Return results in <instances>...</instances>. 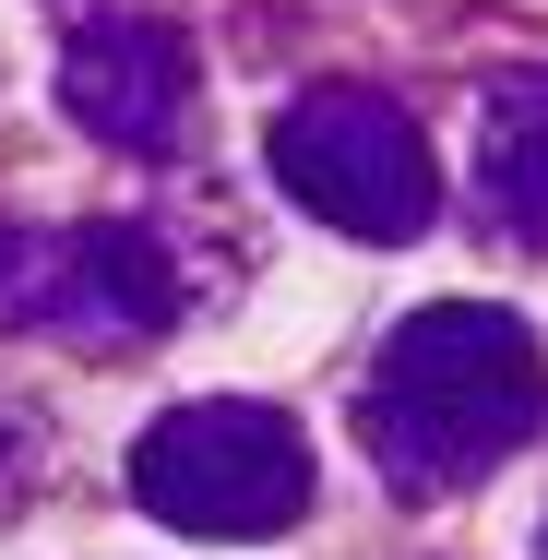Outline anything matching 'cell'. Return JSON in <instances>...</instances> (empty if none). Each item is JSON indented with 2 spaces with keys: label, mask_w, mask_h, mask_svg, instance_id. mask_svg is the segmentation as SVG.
<instances>
[{
  "label": "cell",
  "mask_w": 548,
  "mask_h": 560,
  "mask_svg": "<svg viewBox=\"0 0 548 560\" xmlns=\"http://www.w3.org/2000/svg\"><path fill=\"white\" fill-rule=\"evenodd\" d=\"M537 418H548V346L525 311H489V299L406 311L358 382V442L394 501H453L501 477L537 442Z\"/></svg>",
  "instance_id": "6da1fadb"
},
{
  "label": "cell",
  "mask_w": 548,
  "mask_h": 560,
  "mask_svg": "<svg viewBox=\"0 0 548 560\" xmlns=\"http://www.w3.org/2000/svg\"><path fill=\"white\" fill-rule=\"evenodd\" d=\"M311 442L287 406H250V394H203V406H167L143 442H131V501L179 537H275L311 513Z\"/></svg>",
  "instance_id": "7a4b0ae2"
},
{
  "label": "cell",
  "mask_w": 548,
  "mask_h": 560,
  "mask_svg": "<svg viewBox=\"0 0 548 560\" xmlns=\"http://www.w3.org/2000/svg\"><path fill=\"white\" fill-rule=\"evenodd\" d=\"M263 167L299 215L346 226V238H418L441 215V167H430V131L394 108L382 84H311L287 96L275 131H263Z\"/></svg>",
  "instance_id": "3957f363"
},
{
  "label": "cell",
  "mask_w": 548,
  "mask_h": 560,
  "mask_svg": "<svg viewBox=\"0 0 548 560\" xmlns=\"http://www.w3.org/2000/svg\"><path fill=\"white\" fill-rule=\"evenodd\" d=\"M191 311V262L155 238V226H60L48 250H12L0 275V323L24 335H84V346H155Z\"/></svg>",
  "instance_id": "277c9868"
},
{
  "label": "cell",
  "mask_w": 548,
  "mask_h": 560,
  "mask_svg": "<svg viewBox=\"0 0 548 560\" xmlns=\"http://www.w3.org/2000/svg\"><path fill=\"white\" fill-rule=\"evenodd\" d=\"M60 108L119 155H167L179 108H191V48L155 12H84L60 36Z\"/></svg>",
  "instance_id": "5b68a950"
},
{
  "label": "cell",
  "mask_w": 548,
  "mask_h": 560,
  "mask_svg": "<svg viewBox=\"0 0 548 560\" xmlns=\"http://www.w3.org/2000/svg\"><path fill=\"white\" fill-rule=\"evenodd\" d=\"M477 203L513 238H548V60L477 96Z\"/></svg>",
  "instance_id": "8992f818"
},
{
  "label": "cell",
  "mask_w": 548,
  "mask_h": 560,
  "mask_svg": "<svg viewBox=\"0 0 548 560\" xmlns=\"http://www.w3.org/2000/svg\"><path fill=\"white\" fill-rule=\"evenodd\" d=\"M12 489H24V418L0 406V501H12Z\"/></svg>",
  "instance_id": "52a82bcc"
},
{
  "label": "cell",
  "mask_w": 548,
  "mask_h": 560,
  "mask_svg": "<svg viewBox=\"0 0 548 560\" xmlns=\"http://www.w3.org/2000/svg\"><path fill=\"white\" fill-rule=\"evenodd\" d=\"M12 250H24V238H12V226H0V275H12Z\"/></svg>",
  "instance_id": "ba28073f"
}]
</instances>
